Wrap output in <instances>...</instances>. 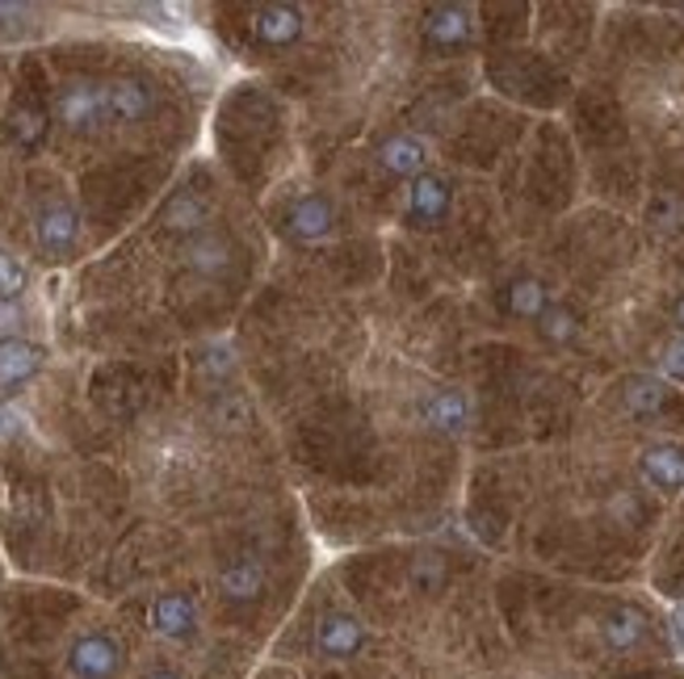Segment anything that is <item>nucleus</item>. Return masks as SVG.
I'll return each instance as SVG.
<instances>
[{
	"instance_id": "1",
	"label": "nucleus",
	"mask_w": 684,
	"mask_h": 679,
	"mask_svg": "<svg viewBox=\"0 0 684 679\" xmlns=\"http://www.w3.org/2000/svg\"><path fill=\"white\" fill-rule=\"evenodd\" d=\"M55 117L68 126L71 135H89L105 122V84L97 80H68L55 97Z\"/></svg>"
},
{
	"instance_id": "2",
	"label": "nucleus",
	"mask_w": 684,
	"mask_h": 679,
	"mask_svg": "<svg viewBox=\"0 0 684 679\" xmlns=\"http://www.w3.org/2000/svg\"><path fill=\"white\" fill-rule=\"evenodd\" d=\"M68 667L76 679H114L122 671V646L110 633H85L71 642Z\"/></svg>"
},
{
	"instance_id": "3",
	"label": "nucleus",
	"mask_w": 684,
	"mask_h": 679,
	"mask_svg": "<svg viewBox=\"0 0 684 679\" xmlns=\"http://www.w3.org/2000/svg\"><path fill=\"white\" fill-rule=\"evenodd\" d=\"M425 43L437 50L467 47L474 38V13L467 4H433L425 13Z\"/></svg>"
},
{
	"instance_id": "4",
	"label": "nucleus",
	"mask_w": 684,
	"mask_h": 679,
	"mask_svg": "<svg viewBox=\"0 0 684 679\" xmlns=\"http://www.w3.org/2000/svg\"><path fill=\"white\" fill-rule=\"evenodd\" d=\"M332 227H336V206H332V197H324V193H303L285 211V231L294 235V239H303V244L328 239Z\"/></svg>"
},
{
	"instance_id": "5",
	"label": "nucleus",
	"mask_w": 684,
	"mask_h": 679,
	"mask_svg": "<svg viewBox=\"0 0 684 679\" xmlns=\"http://www.w3.org/2000/svg\"><path fill=\"white\" fill-rule=\"evenodd\" d=\"M34 235H38V248L51 252V257H59V252H71L76 248V239H80V214L71 211L68 202H47L38 218H34Z\"/></svg>"
},
{
	"instance_id": "6",
	"label": "nucleus",
	"mask_w": 684,
	"mask_h": 679,
	"mask_svg": "<svg viewBox=\"0 0 684 679\" xmlns=\"http://www.w3.org/2000/svg\"><path fill=\"white\" fill-rule=\"evenodd\" d=\"M303 30H307V18L299 4H260L253 13V34L265 47H290L303 38Z\"/></svg>"
},
{
	"instance_id": "7",
	"label": "nucleus",
	"mask_w": 684,
	"mask_h": 679,
	"mask_svg": "<svg viewBox=\"0 0 684 679\" xmlns=\"http://www.w3.org/2000/svg\"><path fill=\"white\" fill-rule=\"evenodd\" d=\"M453 206V189H449L446 177H437V172H425V177H416L412 189H407V214H412V223H441Z\"/></svg>"
},
{
	"instance_id": "8",
	"label": "nucleus",
	"mask_w": 684,
	"mask_h": 679,
	"mask_svg": "<svg viewBox=\"0 0 684 679\" xmlns=\"http://www.w3.org/2000/svg\"><path fill=\"white\" fill-rule=\"evenodd\" d=\"M315 646L324 658H354L366 646V625L349 612H328L315 630Z\"/></svg>"
},
{
	"instance_id": "9",
	"label": "nucleus",
	"mask_w": 684,
	"mask_h": 679,
	"mask_svg": "<svg viewBox=\"0 0 684 679\" xmlns=\"http://www.w3.org/2000/svg\"><path fill=\"white\" fill-rule=\"evenodd\" d=\"M152 105H156V97L147 89V80L122 76V80L105 84V117H114V122H139L152 114Z\"/></svg>"
},
{
	"instance_id": "10",
	"label": "nucleus",
	"mask_w": 684,
	"mask_h": 679,
	"mask_svg": "<svg viewBox=\"0 0 684 679\" xmlns=\"http://www.w3.org/2000/svg\"><path fill=\"white\" fill-rule=\"evenodd\" d=\"M421 420H425V428H433V432H446V437H453V432H462L467 428V420H471V403H467V395L462 391H433V395L421 403Z\"/></svg>"
},
{
	"instance_id": "11",
	"label": "nucleus",
	"mask_w": 684,
	"mask_h": 679,
	"mask_svg": "<svg viewBox=\"0 0 684 679\" xmlns=\"http://www.w3.org/2000/svg\"><path fill=\"white\" fill-rule=\"evenodd\" d=\"M425 160H428V151L416 135H391V139L378 143V165L386 168L391 177L416 181V177H425Z\"/></svg>"
},
{
	"instance_id": "12",
	"label": "nucleus",
	"mask_w": 684,
	"mask_h": 679,
	"mask_svg": "<svg viewBox=\"0 0 684 679\" xmlns=\"http://www.w3.org/2000/svg\"><path fill=\"white\" fill-rule=\"evenodd\" d=\"M198 625V609H193V600L181 596V591H168L160 596L156 604H152V630L168 637V642H186L189 633Z\"/></svg>"
},
{
	"instance_id": "13",
	"label": "nucleus",
	"mask_w": 684,
	"mask_h": 679,
	"mask_svg": "<svg viewBox=\"0 0 684 679\" xmlns=\"http://www.w3.org/2000/svg\"><path fill=\"white\" fill-rule=\"evenodd\" d=\"M43 370V349L30 344L22 336L13 340H0V391H13Z\"/></svg>"
},
{
	"instance_id": "14",
	"label": "nucleus",
	"mask_w": 684,
	"mask_h": 679,
	"mask_svg": "<svg viewBox=\"0 0 684 679\" xmlns=\"http://www.w3.org/2000/svg\"><path fill=\"white\" fill-rule=\"evenodd\" d=\"M642 478L660 491H681L684 487V445H651L642 453Z\"/></svg>"
},
{
	"instance_id": "15",
	"label": "nucleus",
	"mask_w": 684,
	"mask_h": 679,
	"mask_svg": "<svg viewBox=\"0 0 684 679\" xmlns=\"http://www.w3.org/2000/svg\"><path fill=\"white\" fill-rule=\"evenodd\" d=\"M206 218H211V206H206L198 193H189V189L172 193L165 214H160L165 231H172V235H202L206 231Z\"/></svg>"
},
{
	"instance_id": "16",
	"label": "nucleus",
	"mask_w": 684,
	"mask_h": 679,
	"mask_svg": "<svg viewBox=\"0 0 684 679\" xmlns=\"http://www.w3.org/2000/svg\"><path fill=\"white\" fill-rule=\"evenodd\" d=\"M218 587H223V596H227V600H236V604H244V600H257L260 587H265V566H260L253 554H239L236 563L223 566Z\"/></svg>"
},
{
	"instance_id": "17",
	"label": "nucleus",
	"mask_w": 684,
	"mask_h": 679,
	"mask_svg": "<svg viewBox=\"0 0 684 679\" xmlns=\"http://www.w3.org/2000/svg\"><path fill=\"white\" fill-rule=\"evenodd\" d=\"M601 633H605V642H609L614 650H635L638 642H642V633H647V616H642V609H635V604H617V609L605 612Z\"/></svg>"
},
{
	"instance_id": "18",
	"label": "nucleus",
	"mask_w": 684,
	"mask_h": 679,
	"mask_svg": "<svg viewBox=\"0 0 684 679\" xmlns=\"http://www.w3.org/2000/svg\"><path fill=\"white\" fill-rule=\"evenodd\" d=\"M186 257L198 273H223V269L232 264V244H227L223 235L202 231V235H193V239H189Z\"/></svg>"
},
{
	"instance_id": "19",
	"label": "nucleus",
	"mask_w": 684,
	"mask_h": 679,
	"mask_svg": "<svg viewBox=\"0 0 684 679\" xmlns=\"http://www.w3.org/2000/svg\"><path fill=\"white\" fill-rule=\"evenodd\" d=\"M546 306H550V294H546V285L538 278H517V282H508V310L517 315V319H542Z\"/></svg>"
},
{
	"instance_id": "20",
	"label": "nucleus",
	"mask_w": 684,
	"mask_h": 679,
	"mask_svg": "<svg viewBox=\"0 0 684 679\" xmlns=\"http://www.w3.org/2000/svg\"><path fill=\"white\" fill-rule=\"evenodd\" d=\"M663 403H668V386H663L660 377L638 374L626 382V411H635V416H655V411H663Z\"/></svg>"
},
{
	"instance_id": "21",
	"label": "nucleus",
	"mask_w": 684,
	"mask_h": 679,
	"mask_svg": "<svg viewBox=\"0 0 684 679\" xmlns=\"http://www.w3.org/2000/svg\"><path fill=\"white\" fill-rule=\"evenodd\" d=\"M538 331H542L546 344H571L580 336V319L571 306H546V315L538 319Z\"/></svg>"
},
{
	"instance_id": "22",
	"label": "nucleus",
	"mask_w": 684,
	"mask_h": 679,
	"mask_svg": "<svg viewBox=\"0 0 684 679\" xmlns=\"http://www.w3.org/2000/svg\"><path fill=\"white\" fill-rule=\"evenodd\" d=\"M47 135V114L38 110V105H22L18 114H13V143L18 147H38Z\"/></svg>"
},
{
	"instance_id": "23",
	"label": "nucleus",
	"mask_w": 684,
	"mask_h": 679,
	"mask_svg": "<svg viewBox=\"0 0 684 679\" xmlns=\"http://www.w3.org/2000/svg\"><path fill=\"white\" fill-rule=\"evenodd\" d=\"M22 290H25V264L0 248V303H18Z\"/></svg>"
},
{
	"instance_id": "24",
	"label": "nucleus",
	"mask_w": 684,
	"mask_h": 679,
	"mask_svg": "<svg viewBox=\"0 0 684 679\" xmlns=\"http://www.w3.org/2000/svg\"><path fill=\"white\" fill-rule=\"evenodd\" d=\"M663 374L672 377V382H684V336H672L668 344H663Z\"/></svg>"
},
{
	"instance_id": "25",
	"label": "nucleus",
	"mask_w": 684,
	"mask_h": 679,
	"mask_svg": "<svg viewBox=\"0 0 684 679\" xmlns=\"http://www.w3.org/2000/svg\"><path fill=\"white\" fill-rule=\"evenodd\" d=\"M25 432V411L18 403H0V441H13Z\"/></svg>"
},
{
	"instance_id": "26",
	"label": "nucleus",
	"mask_w": 684,
	"mask_h": 679,
	"mask_svg": "<svg viewBox=\"0 0 684 679\" xmlns=\"http://www.w3.org/2000/svg\"><path fill=\"white\" fill-rule=\"evenodd\" d=\"M18 324H22V306H18V303H0V336H4V340H13Z\"/></svg>"
},
{
	"instance_id": "27",
	"label": "nucleus",
	"mask_w": 684,
	"mask_h": 679,
	"mask_svg": "<svg viewBox=\"0 0 684 679\" xmlns=\"http://www.w3.org/2000/svg\"><path fill=\"white\" fill-rule=\"evenodd\" d=\"M672 324H676V328L684 331V294L676 298V303H672Z\"/></svg>"
},
{
	"instance_id": "28",
	"label": "nucleus",
	"mask_w": 684,
	"mask_h": 679,
	"mask_svg": "<svg viewBox=\"0 0 684 679\" xmlns=\"http://www.w3.org/2000/svg\"><path fill=\"white\" fill-rule=\"evenodd\" d=\"M672 625H676V637H681V642H684V609L676 612V616H672Z\"/></svg>"
},
{
	"instance_id": "29",
	"label": "nucleus",
	"mask_w": 684,
	"mask_h": 679,
	"mask_svg": "<svg viewBox=\"0 0 684 679\" xmlns=\"http://www.w3.org/2000/svg\"><path fill=\"white\" fill-rule=\"evenodd\" d=\"M147 679H177V676H172V671H152Z\"/></svg>"
}]
</instances>
